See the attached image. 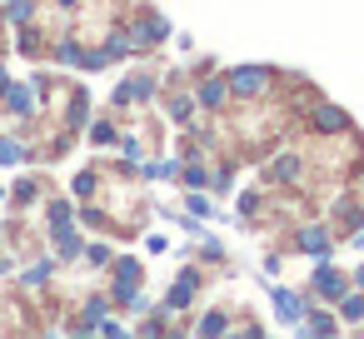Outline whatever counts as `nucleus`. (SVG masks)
I'll use <instances>...</instances> for the list:
<instances>
[{
    "label": "nucleus",
    "instance_id": "f257e3e1",
    "mask_svg": "<svg viewBox=\"0 0 364 339\" xmlns=\"http://www.w3.org/2000/svg\"><path fill=\"white\" fill-rule=\"evenodd\" d=\"M225 80H230L235 95H259V90L274 80V70H264V65H240V70H230Z\"/></svg>",
    "mask_w": 364,
    "mask_h": 339
},
{
    "label": "nucleus",
    "instance_id": "f03ea898",
    "mask_svg": "<svg viewBox=\"0 0 364 339\" xmlns=\"http://www.w3.org/2000/svg\"><path fill=\"white\" fill-rule=\"evenodd\" d=\"M140 274H145V269H140V259H120V264H115V299H120V304H125V299H135Z\"/></svg>",
    "mask_w": 364,
    "mask_h": 339
},
{
    "label": "nucleus",
    "instance_id": "7ed1b4c3",
    "mask_svg": "<svg viewBox=\"0 0 364 339\" xmlns=\"http://www.w3.org/2000/svg\"><path fill=\"white\" fill-rule=\"evenodd\" d=\"M314 289L329 299V304H339L344 294H349V284H344V274L339 269H329V264H319V274H314Z\"/></svg>",
    "mask_w": 364,
    "mask_h": 339
},
{
    "label": "nucleus",
    "instance_id": "20e7f679",
    "mask_svg": "<svg viewBox=\"0 0 364 339\" xmlns=\"http://www.w3.org/2000/svg\"><path fill=\"white\" fill-rule=\"evenodd\" d=\"M314 125H319V130H349V115H344L339 105H319V110H314Z\"/></svg>",
    "mask_w": 364,
    "mask_h": 339
},
{
    "label": "nucleus",
    "instance_id": "39448f33",
    "mask_svg": "<svg viewBox=\"0 0 364 339\" xmlns=\"http://www.w3.org/2000/svg\"><path fill=\"white\" fill-rule=\"evenodd\" d=\"M225 95H230V80H205L200 85V105H210V110H220Z\"/></svg>",
    "mask_w": 364,
    "mask_h": 339
},
{
    "label": "nucleus",
    "instance_id": "423d86ee",
    "mask_svg": "<svg viewBox=\"0 0 364 339\" xmlns=\"http://www.w3.org/2000/svg\"><path fill=\"white\" fill-rule=\"evenodd\" d=\"M294 244H299L304 254H329V240H324V230H304Z\"/></svg>",
    "mask_w": 364,
    "mask_h": 339
},
{
    "label": "nucleus",
    "instance_id": "0eeeda50",
    "mask_svg": "<svg viewBox=\"0 0 364 339\" xmlns=\"http://www.w3.org/2000/svg\"><path fill=\"white\" fill-rule=\"evenodd\" d=\"M274 304H279V314H284V319H299V314H304V309H299V294H289V289H279V294H274Z\"/></svg>",
    "mask_w": 364,
    "mask_h": 339
},
{
    "label": "nucleus",
    "instance_id": "6e6552de",
    "mask_svg": "<svg viewBox=\"0 0 364 339\" xmlns=\"http://www.w3.org/2000/svg\"><path fill=\"white\" fill-rule=\"evenodd\" d=\"M339 309H344L349 319H364V299H354V294H344V299H339Z\"/></svg>",
    "mask_w": 364,
    "mask_h": 339
},
{
    "label": "nucleus",
    "instance_id": "1a4fd4ad",
    "mask_svg": "<svg viewBox=\"0 0 364 339\" xmlns=\"http://www.w3.org/2000/svg\"><path fill=\"white\" fill-rule=\"evenodd\" d=\"M21 160V145L16 140H0V165H16Z\"/></svg>",
    "mask_w": 364,
    "mask_h": 339
},
{
    "label": "nucleus",
    "instance_id": "9d476101",
    "mask_svg": "<svg viewBox=\"0 0 364 339\" xmlns=\"http://www.w3.org/2000/svg\"><path fill=\"white\" fill-rule=\"evenodd\" d=\"M309 329H314V334H329V329H334V319H324V314L314 309V319H309Z\"/></svg>",
    "mask_w": 364,
    "mask_h": 339
},
{
    "label": "nucleus",
    "instance_id": "9b49d317",
    "mask_svg": "<svg viewBox=\"0 0 364 339\" xmlns=\"http://www.w3.org/2000/svg\"><path fill=\"white\" fill-rule=\"evenodd\" d=\"M354 284H359V289H364V269H359V274H354Z\"/></svg>",
    "mask_w": 364,
    "mask_h": 339
}]
</instances>
